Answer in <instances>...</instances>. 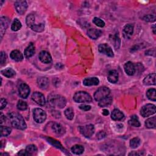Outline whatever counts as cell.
Segmentation results:
<instances>
[{"label":"cell","mask_w":156,"mask_h":156,"mask_svg":"<svg viewBox=\"0 0 156 156\" xmlns=\"http://www.w3.org/2000/svg\"><path fill=\"white\" fill-rule=\"evenodd\" d=\"M110 90L106 87H102L98 89L94 94V99L96 101L99 102L109 96Z\"/></svg>","instance_id":"3957f363"},{"label":"cell","mask_w":156,"mask_h":156,"mask_svg":"<svg viewBox=\"0 0 156 156\" xmlns=\"http://www.w3.org/2000/svg\"><path fill=\"white\" fill-rule=\"evenodd\" d=\"M153 32H154V34H155V25L154 24V26H153Z\"/></svg>","instance_id":"681fc988"},{"label":"cell","mask_w":156,"mask_h":156,"mask_svg":"<svg viewBox=\"0 0 156 156\" xmlns=\"http://www.w3.org/2000/svg\"><path fill=\"white\" fill-rule=\"evenodd\" d=\"M10 58L16 62H21L23 59V56L18 50H14L11 52L10 54Z\"/></svg>","instance_id":"ac0fdd59"},{"label":"cell","mask_w":156,"mask_h":156,"mask_svg":"<svg viewBox=\"0 0 156 156\" xmlns=\"http://www.w3.org/2000/svg\"><path fill=\"white\" fill-rule=\"evenodd\" d=\"M31 29L37 32H41L44 31L45 29V24L44 23H40V24H36L33 26L31 28Z\"/></svg>","instance_id":"e575fe53"},{"label":"cell","mask_w":156,"mask_h":156,"mask_svg":"<svg viewBox=\"0 0 156 156\" xmlns=\"http://www.w3.org/2000/svg\"><path fill=\"white\" fill-rule=\"evenodd\" d=\"M38 86L42 89L47 88L49 85V81L46 77H40L37 79Z\"/></svg>","instance_id":"ffe728a7"},{"label":"cell","mask_w":156,"mask_h":156,"mask_svg":"<svg viewBox=\"0 0 156 156\" xmlns=\"http://www.w3.org/2000/svg\"><path fill=\"white\" fill-rule=\"evenodd\" d=\"M93 22L97 26L100 27V28H103L105 26L104 22L100 18H98V17L94 18L93 20Z\"/></svg>","instance_id":"8d00e7d4"},{"label":"cell","mask_w":156,"mask_h":156,"mask_svg":"<svg viewBox=\"0 0 156 156\" xmlns=\"http://www.w3.org/2000/svg\"><path fill=\"white\" fill-rule=\"evenodd\" d=\"M134 26L131 24H126L123 29V36L126 39L131 38L133 34Z\"/></svg>","instance_id":"5bb4252c"},{"label":"cell","mask_w":156,"mask_h":156,"mask_svg":"<svg viewBox=\"0 0 156 156\" xmlns=\"http://www.w3.org/2000/svg\"><path fill=\"white\" fill-rule=\"evenodd\" d=\"M144 20L148 22H154L155 21V17L154 15H147L145 16Z\"/></svg>","instance_id":"60d3db41"},{"label":"cell","mask_w":156,"mask_h":156,"mask_svg":"<svg viewBox=\"0 0 156 156\" xmlns=\"http://www.w3.org/2000/svg\"><path fill=\"white\" fill-rule=\"evenodd\" d=\"M1 155H9L8 154H1Z\"/></svg>","instance_id":"f907efd6"},{"label":"cell","mask_w":156,"mask_h":156,"mask_svg":"<svg viewBox=\"0 0 156 156\" xmlns=\"http://www.w3.org/2000/svg\"><path fill=\"white\" fill-rule=\"evenodd\" d=\"M8 104V102L7 101H6L5 99L4 98H1V106H0V109H1V110H3L6 106V105H7Z\"/></svg>","instance_id":"ee69618b"},{"label":"cell","mask_w":156,"mask_h":156,"mask_svg":"<svg viewBox=\"0 0 156 156\" xmlns=\"http://www.w3.org/2000/svg\"><path fill=\"white\" fill-rule=\"evenodd\" d=\"M111 117L112 119L115 121H120L124 118V114L118 109H114L112 112Z\"/></svg>","instance_id":"603a6c76"},{"label":"cell","mask_w":156,"mask_h":156,"mask_svg":"<svg viewBox=\"0 0 156 156\" xmlns=\"http://www.w3.org/2000/svg\"><path fill=\"white\" fill-rule=\"evenodd\" d=\"M80 132L86 138H90L92 136L95 132V127L92 125H88L85 126H81L79 127Z\"/></svg>","instance_id":"52a82bcc"},{"label":"cell","mask_w":156,"mask_h":156,"mask_svg":"<svg viewBox=\"0 0 156 156\" xmlns=\"http://www.w3.org/2000/svg\"><path fill=\"white\" fill-rule=\"evenodd\" d=\"M47 140L49 143H50L51 144H52L53 145L55 146L56 147H57V148H62V145H61V143L59 142H58V141H56V140L53 139H51V138H48L47 139Z\"/></svg>","instance_id":"ab89813d"},{"label":"cell","mask_w":156,"mask_h":156,"mask_svg":"<svg viewBox=\"0 0 156 156\" xmlns=\"http://www.w3.org/2000/svg\"><path fill=\"white\" fill-rule=\"evenodd\" d=\"M9 116L13 127L20 130H24L26 128V124L20 114L12 112L9 114Z\"/></svg>","instance_id":"6da1fadb"},{"label":"cell","mask_w":156,"mask_h":156,"mask_svg":"<svg viewBox=\"0 0 156 156\" xmlns=\"http://www.w3.org/2000/svg\"><path fill=\"white\" fill-rule=\"evenodd\" d=\"M11 133V129L8 127L1 126V135L3 136H8Z\"/></svg>","instance_id":"f35d334b"},{"label":"cell","mask_w":156,"mask_h":156,"mask_svg":"<svg viewBox=\"0 0 156 156\" xmlns=\"http://www.w3.org/2000/svg\"><path fill=\"white\" fill-rule=\"evenodd\" d=\"M1 73L3 75L7 77H12L15 75V71L10 68H8L6 69H4L1 71Z\"/></svg>","instance_id":"f1b7e54d"},{"label":"cell","mask_w":156,"mask_h":156,"mask_svg":"<svg viewBox=\"0 0 156 156\" xmlns=\"http://www.w3.org/2000/svg\"><path fill=\"white\" fill-rule=\"evenodd\" d=\"M141 143V140L138 137H135L132 139L131 141H130V146L132 148H138Z\"/></svg>","instance_id":"d6a6232c"},{"label":"cell","mask_w":156,"mask_h":156,"mask_svg":"<svg viewBox=\"0 0 156 156\" xmlns=\"http://www.w3.org/2000/svg\"><path fill=\"white\" fill-rule=\"evenodd\" d=\"M26 22L28 25V26L31 28L34 25H35L36 21H35V17L33 14H29L27 16L26 19Z\"/></svg>","instance_id":"4dcf8cb0"},{"label":"cell","mask_w":156,"mask_h":156,"mask_svg":"<svg viewBox=\"0 0 156 156\" xmlns=\"http://www.w3.org/2000/svg\"><path fill=\"white\" fill-rule=\"evenodd\" d=\"M87 34H88V36L91 38L96 40V39L99 38L101 36V35L102 34V32L99 29L92 28V29H90L88 31Z\"/></svg>","instance_id":"7402d4cb"},{"label":"cell","mask_w":156,"mask_h":156,"mask_svg":"<svg viewBox=\"0 0 156 156\" xmlns=\"http://www.w3.org/2000/svg\"><path fill=\"white\" fill-rule=\"evenodd\" d=\"M155 124H156V116H153L151 118H148L145 121V126L147 128L149 129H155Z\"/></svg>","instance_id":"d4e9b609"},{"label":"cell","mask_w":156,"mask_h":156,"mask_svg":"<svg viewBox=\"0 0 156 156\" xmlns=\"http://www.w3.org/2000/svg\"><path fill=\"white\" fill-rule=\"evenodd\" d=\"M102 114L105 116H107L109 114V111L107 109H103Z\"/></svg>","instance_id":"7dc6e473"},{"label":"cell","mask_w":156,"mask_h":156,"mask_svg":"<svg viewBox=\"0 0 156 156\" xmlns=\"http://www.w3.org/2000/svg\"><path fill=\"white\" fill-rule=\"evenodd\" d=\"M51 127L54 132L58 135H61L64 134V129L60 124L54 123H53V125H52Z\"/></svg>","instance_id":"cb8c5ba5"},{"label":"cell","mask_w":156,"mask_h":156,"mask_svg":"<svg viewBox=\"0 0 156 156\" xmlns=\"http://www.w3.org/2000/svg\"><path fill=\"white\" fill-rule=\"evenodd\" d=\"M15 8L19 14L23 15L28 8V4L26 1H18L15 3Z\"/></svg>","instance_id":"9c48e42d"},{"label":"cell","mask_w":156,"mask_h":156,"mask_svg":"<svg viewBox=\"0 0 156 156\" xmlns=\"http://www.w3.org/2000/svg\"><path fill=\"white\" fill-rule=\"evenodd\" d=\"M19 95L22 98H27L30 93V88L29 87L24 83L22 84L18 88Z\"/></svg>","instance_id":"8fae6325"},{"label":"cell","mask_w":156,"mask_h":156,"mask_svg":"<svg viewBox=\"0 0 156 156\" xmlns=\"http://www.w3.org/2000/svg\"><path fill=\"white\" fill-rule=\"evenodd\" d=\"M129 125H131L134 127H140V123L139 120L138 116L136 115H133L131 116V119L129 121Z\"/></svg>","instance_id":"83f0119b"},{"label":"cell","mask_w":156,"mask_h":156,"mask_svg":"<svg viewBox=\"0 0 156 156\" xmlns=\"http://www.w3.org/2000/svg\"><path fill=\"white\" fill-rule=\"evenodd\" d=\"M34 120L37 123H42L47 118V114L43 110L36 108L33 110Z\"/></svg>","instance_id":"8992f818"},{"label":"cell","mask_w":156,"mask_h":156,"mask_svg":"<svg viewBox=\"0 0 156 156\" xmlns=\"http://www.w3.org/2000/svg\"><path fill=\"white\" fill-rule=\"evenodd\" d=\"M32 100L38 105L43 106L45 104V98L44 95L40 92H34L32 95Z\"/></svg>","instance_id":"30bf717a"},{"label":"cell","mask_w":156,"mask_h":156,"mask_svg":"<svg viewBox=\"0 0 156 156\" xmlns=\"http://www.w3.org/2000/svg\"><path fill=\"white\" fill-rule=\"evenodd\" d=\"M36 49L34 45L32 43H30V44L28 45V47L25 49L24 54L26 58H30L35 54Z\"/></svg>","instance_id":"e0dca14e"},{"label":"cell","mask_w":156,"mask_h":156,"mask_svg":"<svg viewBox=\"0 0 156 156\" xmlns=\"http://www.w3.org/2000/svg\"><path fill=\"white\" fill-rule=\"evenodd\" d=\"M79 108L81 110H84V111H88V110H90L91 106H88V105H86V104H82L79 106Z\"/></svg>","instance_id":"7bdbcfd3"},{"label":"cell","mask_w":156,"mask_h":156,"mask_svg":"<svg viewBox=\"0 0 156 156\" xmlns=\"http://www.w3.org/2000/svg\"><path fill=\"white\" fill-rule=\"evenodd\" d=\"M112 98L110 96H107L106 98L102 100L101 101H99V106L101 107H106L110 105L112 102Z\"/></svg>","instance_id":"484cf974"},{"label":"cell","mask_w":156,"mask_h":156,"mask_svg":"<svg viewBox=\"0 0 156 156\" xmlns=\"http://www.w3.org/2000/svg\"><path fill=\"white\" fill-rule=\"evenodd\" d=\"M65 115L67 118L71 120H73V116H74V113H73V110L72 108H68L65 110Z\"/></svg>","instance_id":"74e56055"},{"label":"cell","mask_w":156,"mask_h":156,"mask_svg":"<svg viewBox=\"0 0 156 156\" xmlns=\"http://www.w3.org/2000/svg\"><path fill=\"white\" fill-rule=\"evenodd\" d=\"M18 155H29V154L28 153V152L26 151V150H22L20 151L18 153Z\"/></svg>","instance_id":"f6af8a7d"},{"label":"cell","mask_w":156,"mask_h":156,"mask_svg":"<svg viewBox=\"0 0 156 156\" xmlns=\"http://www.w3.org/2000/svg\"><path fill=\"white\" fill-rule=\"evenodd\" d=\"M5 116L3 115V114L1 113V124L4 122V121H5Z\"/></svg>","instance_id":"c3c4849f"},{"label":"cell","mask_w":156,"mask_h":156,"mask_svg":"<svg viewBox=\"0 0 156 156\" xmlns=\"http://www.w3.org/2000/svg\"><path fill=\"white\" fill-rule=\"evenodd\" d=\"M108 81L113 84L116 83L118 80V73L116 70L110 71L107 76Z\"/></svg>","instance_id":"d6986e66"},{"label":"cell","mask_w":156,"mask_h":156,"mask_svg":"<svg viewBox=\"0 0 156 156\" xmlns=\"http://www.w3.org/2000/svg\"><path fill=\"white\" fill-rule=\"evenodd\" d=\"M6 59H7V55H6V53L4 51L1 52V56H0V62H1V64L3 65L6 63Z\"/></svg>","instance_id":"b9f144b4"},{"label":"cell","mask_w":156,"mask_h":156,"mask_svg":"<svg viewBox=\"0 0 156 156\" xmlns=\"http://www.w3.org/2000/svg\"><path fill=\"white\" fill-rule=\"evenodd\" d=\"M26 150L29 155H32L37 153V148L34 145H29L26 147Z\"/></svg>","instance_id":"836d02e7"},{"label":"cell","mask_w":156,"mask_h":156,"mask_svg":"<svg viewBox=\"0 0 156 156\" xmlns=\"http://www.w3.org/2000/svg\"><path fill=\"white\" fill-rule=\"evenodd\" d=\"M105 135H106V134H105L104 133V132H102V131H101V132H100L98 134H97V136H98V137L99 139H101V138H103L104 136H105Z\"/></svg>","instance_id":"bcb514c9"},{"label":"cell","mask_w":156,"mask_h":156,"mask_svg":"<svg viewBox=\"0 0 156 156\" xmlns=\"http://www.w3.org/2000/svg\"><path fill=\"white\" fill-rule=\"evenodd\" d=\"M98 49L100 53L105 54L109 57H112L114 56L112 48L106 43H103V44L100 45Z\"/></svg>","instance_id":"ba28073f"},{"label":"cell","mask_w":156,"mask_h":156,"mask_svg":"<svg viewBox=\"0 0 156 156\" xmlns=\"http://www.w3.org/2000/svg\"><path fill=\"white\" fill-rule=\"evenodd\" d=\"M17 108L20 110H26L28 108L27 103L23 100H20L17 104Z\"/></svg>","instance_id":"d590c367"},{"label":"cell","mask_w":156,"mask_h":156,"mask_svg":"<svg viewBox=\"0 0 156 156\" xmlns=\"http://www.w3.org/2000/svg\"><path fill=\"white\" fill-rule=\"evenodd\" d=\"M125 71L129 76H132L135 73V68L134 63L131 62H127L125 65Z\"/></svg>","instance_id":"9a60e30c"},{"label":"cell","mask_w":156,"mask_h":156,"mask_svg":"<svg viewBox=\"0 0 156 156\" xmlns=\"http://www.w3.org/2000/svg\"><path fill=\"white\" fill-rule=\"evenodd\" d=\"M48 103L51 107H58L62 109L66 105V100L61 95H52L48 96Z\"/></svg>","instance_id":"7a4b0ae2"},{"label":"cell","mask_w":156,"mask_h":156,"mask_svg":"<svg viewBox=\"0 0 156 156\" xmlns=\"http://www.w3.org/2000/svg\"><path fill=\"white\" fill-rule=\"evenodd\" d=\"M100 83L99 79L97 77H88L84 80L83 84L85 86H98Z\"/></svg>","instance_id":"2e32d148"},{"label":"cell","mask_w":156,"mask_h":156,"mask_svg":"<svg viewBox=\"0 0 156 156\" xmlns=\"http://www.w3.org/2000/svg\"><path fill=\"white\" fill-rule=\"evenodd\" d=\"M73 99L76 102L84 103L90 102L92 101L91 96L86 92H78L73 96Z\"/></svg>","instance_id":"277c9868"},{"label":"cell","mask_w":156,"mask_h":156,"mask_svg":"<svg viewBox=\"0 0 156 156\" xmlns=\"http://www.w3.org/2000/svg\"><path fill=\"white\" fill-rule=\"evenodd\" d=\"M71 151L76 155H80L84 153V148L82 145H76L71 148Z\"/></svg>","instance_id":"4316f807"},{"label":"cell","mask_w":156,"mask_h":156,"mask_svg":"<svg viewBox=\"0 0 156 156\" xmlns=\"http://www.w3.org/2000/svg\"><path fill=\"white\" fill-rule=\"evenodd\" d=\"M22 28V23L17 18L15 19L11 26V29L13 31H17Z\"/></svg>","instance_id":"1f68e13d"},{"label":"cell","mask_w":156,"mask_h":156,"mask_svg":"<svg viewBox=\"0 0 156 156\" xmlns=\"http://www.w3.org/2000/svg\"><path fill=\"white\" fill-rule=\"evenodd\" d=\"M38 57L40 61L44 63H49L52 61V57L50 54L45 51H41L39 54Z\"/></svg>","instance_id":"4fadbf2b"},{"label":"cell","mask_w":156,"mask_h":156,"mask_svg":"<svg viewBox=\"0 0 156 156\" xmlns=\"http://www.w3.org/2000/svg\"><path fill=\"white\" fill-rule=\"evenodd\" d=\"M143 83L146 86H152L155 84V74L148 75L143 80Z\"/></svg>","instance_id":"44dd1931"},{"label":"cell","mask_w":156,"mask_h":156,"mask_svg":"<svg viewBox=\"0 0 156 156\" xmlns=\"http://www.w3.org/2000/svg\"><path fill=\"white\" fill-rule=\"evenodd\" d=\"M155 106L152 104H147L143 106L140 110V114L143 117H148L155 114Z\"/></svg>","instance_id":"5b68a950"},{"label":"cell","mask_w":156,"mask_h":156,"mask_svg":"<svg viewBox=\"0 0 156 156\" xmlns=\"http://www.w3.org/2000/svg\"><path fill=\"white\" fill-rule=\"evenodd\" d=\"M9 23V20L7 17H1L0 18V32H1V37H3L6 29L8 28Z\"/></svg>","instance_id":"7c38bea8"},{"label":"cell","mask_w":156,"mask_h":156,"mask_svg":"<svg viewBox=\"0 0 156 156\" xmlns=\"http://www.w3.org/2000/svg\"><path fill=\"white\" fill-rule=\"evenodd\" d=\"M146 96L148 98L153 101H156V90L154 88L149 89L146 92Z\"/></svg>","instance_id":"f546056e"}]
</instances>
